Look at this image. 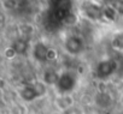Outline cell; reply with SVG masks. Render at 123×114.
Here are the masks:
<instances>
[{"label": "cell", "mask_w": 123, "mask_h": 114, "mask_svg": "<svg viewBox=\"0 0 123 114\" xmlns=\"http://www.w3.org/2000/svg\"><path fill=\"white\" fill-rule=\"evenodd\" d=\"M48 50H49V48L46 44H43L41 42L36 43V46L34 48V55H35L36 60H39V61L47 60L48 59Z\"/></svg>", "instance_id": "5b68a950"}, {"label": "cell", "mask_w": 123, "mask_h": 114, "mask_svg": "<svg viewBox=\"0 0 123 114\" xmlns=\"http://www.w3.org/2000/svg\"><path fill=\"white\" fill-rule=\"evenodd\" d=\"M59 81V77L58 75L54 72V71H46L45 73V82L48 83V84H54V83H58Z\"/></svg>", "instance_id": "30bf717a"}, {"label": "cell", "mask_w": 123, "mask_h": 114, "mask_svg": "<svg viewBox=\"0 0 123 114\" xmlns=\"http://www.w3.org/2000/svg\"><path fill=\"white\" fill-rule=\"evenodd\" d=\"M117 69V63L112 59L110 60H104L101 63L98 64L97 66V76L100 78H105L109 77L110 75H112Z\"/></svg>", "instance_id": "6da1fadb"}, {"label": "cell", "mask_w": 123, "mask_h": 114, "mask_svg": "<svg viewBox=\"0 0 123 114\" xmlns=\"http://www.w3.org/2000/svg\"><path fill=\"white\" fill-rule=\"evenodd\" d=\"M49 1H51V4H52V5H54V4H57V3L59 1V0H49Z\"/></svg>", "instance_id": "9a60e30c"}, {"label": "cell", "mask_w": 123, "mask_h": 114, "mask_svg": "<svg viewBox=\"0 0 123 114\" xmlns=\"http://www.w3.org/2000/svg\"><path fill=\"white\" fill-rule=\"evenodd\" d=\"M122 1H123V0H122Z\"/></svg>", "instance_id": "2e32d148"}, {"label": "cell", "mask_w": 123, "mask_h": 114, "mask_svg": "<svg viewBox=\"0 0 123 114\" xmlns=\"http://www.w3.org/2000/svg\"><path fill=\"white\" fill-rule=\"evenodd\" d=\"M75 77L71 73H63L62 76H59V81H58V87L62 91H69L75 87Z\"/></svg>", "instance_id": "3957f363"}, {"label": "cell", "mask_w": 123, "mask_h": 114, "mask_svg": "<svg viewBox=\"0 0 123 114\" xmlns=\"http://www.w3.org/2000/svg\"><path fill=\"white\" fill-rule=\"evenodd\" d=\"M65 48L69 53L71 54H77L82 50L83 48V42L80 37L77 36H70L65 41Z\"/></svg>", "instance_id": "277c9868"}, {"label": "cell", "mask_w": 123, "mask_h": 114, "mask_svg": "<svg viewBox=\"0 0 123 114\" xmlns=\"http://www.w3.org/2000/svg\"><path fill=\"white\" fill-rule=\"evenodd\" d=\"M53 9L62 11V12H65V13H70L71 10V0H59V1L54 5H52Z\"/></svg>", "instance_id": "52a82bcc"}, {"label": "cell", "mask_w": 123, "mask_h": 114, "mask_svg": "<svg viewBox=\"0 0 123 114\" xmlns=\"http://www.w3.org/2000/svg\"><path fill=\"white\" fill-rule=\"evenodd\" d=\"M116 10L119 11V12L123 15V1H122V0H118V3H117V5H116Z\"/></svg>", "instance_id": "4fadbf2b"}, {"label": "cell", "mask_w": 123, "mask_h": 114, "mask_svg": "<svg viewBox=\"0 0 123 114\" xmlns=\"http://www.w3.org/2000/svg\"><path fill=\"white\" fill-rule=\"evenodd\" d=\"M103 12H104V16L106 18H109V19H113L115 16H116V9L115 7H111V6H106Z\"/></svg>", "instance_id": "7c38bea8"}, {"label": "cell", "mask_w": 123, "mask_h": 114, "mask_svg": "<svg viewBox=\"0 0 123 114\" xmlns=\"http://www.w3.org/2000/svg\"><path fill=\"white\" fill-rule=\"evenodd\" d=\"M83 12H85V15L88 17V18H91V19H94V21H97V19H100L101 18V16L104 15V10L99 6V5H97V4H94V3H92V1H86L85 4H83Z\"/></svg>", "instance_id": "7a4b0ae2"}, {"label": "cell", "mask_w": 123, "mask_h": 114, "mask_svg": "<svg viewBox=\"0 0 123 114\" xmlns=\"http://www.w3.org/2000/svg\"><path fill=\"white\" fill-rule=\"evenodd\" d=\"M112 46L117 49H123V33H118L115 35L112 40Z\"/></svg>", "instance_id": "8fae6325"}, {"label": "cell", "mask_w": 123, "mask_h": 114, "mask_svg": "<svg viewBox=\"0 0 123 114\" xmlns=\"http://www.w3.org/2000/svg\"><path fill=\"white\" fill-rule=\"evenodd\" d=\"M54 56H55V55H54V52L49 49V50H48V59H54Z\"/></svg>", "instance_id": "5bb4252c"}, {"label": "cell", "mask_w": 123, "mask_h": 114, "mask_svg": "<svg viewBox=\"0 0 123 114\" xmlns=\"http://www.w3.org/2000/svg\"><path fill=\"white\" fill-rule=\"evenodd\" d=\"M95 102L99 106H101V107H107L110 104V102H111V98H110V96L106 92H100L95 97Z\"/></svg>", "instance_id": "9c48e42d"}, {"label": "cell", "mask_w": 123, "mask_h": 114, "mask_svg": "<svg viewBox=\"0 0 123 114\" xmlns=\"http://www.w3.org/2000/svg\"><path fill=\"white\" fill-rule=\"evenodd\" d=\"M37 95H39V92H37L36 87H28V88H25V89L22 91V97H23L24 100H27V101L34 100Z\"/></svg>", "instance_id": "ba28073f"}, {"label": "cell", "mask_w": 123, "mask_h": 114, "mask_svg": "<svg viewBox=\"0 0 123 114\" xmlns=\"http://www.w3.org/2000/svg\"><path fill=\"white\" fill-rule=\"evenodd\" d=\"M12 49L17 54H24L27 52V49H28V42L23 38H17L12 43Z\"/></svg>", "instance_id": "8992f818"}]
</instances>
